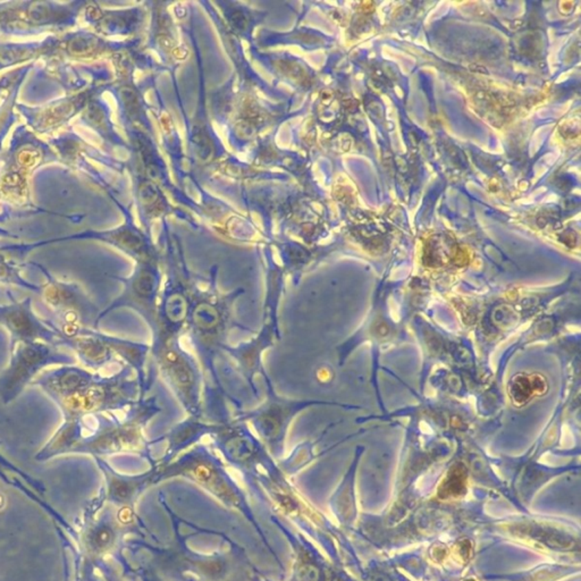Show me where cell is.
<instances>
[{"label":"cell","instance_id":"obj_1","mask_svg":"<svg viewBox=\"0 0 581 581\" xmlns=\"http://www.w3.org/2000/svg\"><path fill=\"white\" fill-rule=\"evenodd\" d=\"M129 366L101 374L76 366H59L42 372L32 381L62 410L64 418L115 414L129 409L141 397L139 381Z\"/></svg>","mask_w":581,"mask_h":581},{"label":"cell","instance_id":"obj_2","mask_svg":"<svg viewBox=\"0 0 581 581\" xmlns=\"http://www.w3.org/2000/svg\"><path fill=\"white\" fill-rule=\"evenodd\" d=\"M206 283V288H201L197 282L191 283L185 332H189L204 376L206 374L215 386L217 399L224 401L226 395L217 374L216 359L220 353H224V346L229 344V330L235 327L246 330L243 325L236 323L233 317L234 304L244 290L236 288L224 293L218 288L216 276H211Z\"/></svg>","mask_w":581,"mask_h":581},{"label":"cell","instance_id":"obj_3","mask_svg":"<svg viewBox=\"0 0 581 581\" xmlns=\"http://www.w3.org/2000/svg\"><path fill=\"white\" fill-rule=\"evenodd\" d=\"M181 337L150 344L159 374L169 386L187 414L204 416V376L198 359L182 346Z\"/></svg>","mask_w":581,"mask_h":581},{"label":"cell","instance_id":"obj_4","mask_svg":"<svg viewBox=\"0 0 581 581\" xmlns=\"http://www.w3.org/2000/svg\"><path fill=\"white\" fill-rule=\"evenodd\" d=\"M265 385V400L249 411H240L234 419L251 426L259 439L274 456L284 451L285 441L293 420L302 411L316 405V401L288 399L278 394L268 372L260 374Z\"/></svg>","mask_w":581,"mask_h":581},{"label":"cell","instance_id":"obj_5","mask_svg":"<svg viewBox=\"0 0 581 581\" xmlns=\"http://www.w3.org/2000/svg\"><path fill=\"white\" fill-rule=\"evenodd\" d=\"M63 349L43 342L10 343V362L0 372V401L12 403L48 367L75 363L74 355Z\"/></svg>","mask_w":581,"mask_h":581},{"label":"cell","instance_id":"obj_6","mask_svg":"<svg viewBox=\"0 0 581 581\" xmlns=\"http://www.w3.org/2000/svg\"><path fill=\"white\" fill-rule=\"evenodd\" d=\"M45 275V284H41L39 294L42 301L52 313L50 319H45L49 326L62 335L72 337L82 328H96L101 311L87 297L83 288L73 282L59 281L41 267Z\"/></svg>","mask_w":581,"mask_h":581},{"label":"cell","instance_id":"obj_7","mask_svg":"<svg viewBox=\"0 0 581 581\" xmlns=\"http://www.w3.org/2000/svg\"><path fill=\"white\" fill-rule=\"evenodd\" d=\"M123 285V290L112 304L101 311L96 328L101 319L110 313L129 308L142 317L150 330H155L159 299L162 290V276L157 262H136V269L129 277H115Z\"/></svg>","mask_w":581,"mask_h":581},{"label":"cell","instance_id":"obj_8","mask_svg":"<svg viewBox=\"0 0 581 581\" xmlns=\"http://www.w3.org/2000/svg\"><path fill=\"white\" fill-rule=\"evenodd\" d=\"M0 325L10 332V343L43 342L59 346L62 339L57 330L36 316L31 297L22 301L12 299V304H0Z\"/></svg>","mask_w":581,"mask_h":581},{"label":"cell","instance_id":"obj_9","mask_svg":"<svg viewBox=\"0 0 581 581\" xmlns=\"http://www.w3.org/2000/svg\"><path fill=\"white\" fill-rule=\"evenodd\" d=\"M98 510L91 502L84 511L78 535V549L74 547L78 556L89 561H103L115 549L118 540V526L112 514L104 511L98 517Z\"/></svg>","mask_w":581,"mask_h":581},{"label":"cell","instance_id":"obj_10","mask_svg":"<svg viewBox=\"0 0 581 581\" xmlns=\"http://www.w3.org/2000/svg\"><path fill=\"white\" fill-rule=\"evenodd\" d=\"M281 339L279 323L276 319H264L262 330L257 332V335L248 342L240 343L237 346H224L223 352L226 353L229 358H232L239 367L243 378L253 392L255 397H258L255 377L260 376L265 366L262 361V355L275 343Z\"/></svg>","mask_w":581,"mask_h":581},{"label":"cell","instance_id":"obj_11","mask_svg":"<svg viewBox=\"0 0 581 581\" xmlns=\"http://www.w3.org/2000/svg\"><path fill=\"white\" fill-rule=\"evenodd\" d=\"M0 445H1V442H0ZM0 480L8 485V486H12V487L17 488L19 491L22 492L26 498H29L30 500H33L34 503L41 507L52 517V519L55 520L56 523L62 528H64V529L70 528V523L67 522V520L65 519L59 511L54 509L45 500L47 488H45L43 483L21 470L19 467L8 461L5 456H1V453H0Z\"/></svg>","mask_w":581,"mask_h":581},{"label":"cell","instance_id":"obj_12","mask_svg":"<svg viewBox=\"0 0 581 581\" xmlns=\"http://www.w3.org/2000/svg\"><path fill=\"white\" fill-rule=\"evenodd\" d=\"M220 426L222 423L218 421H204L202 418L187 416L160 439L167 442L164 462L171 461L178 453L197 445L206 436L213 437L220 430Z\"/></svg>","mask_w":581,"mask_h":581},{"label":"cell","instance_id":"obj_13","mask_svg":"<svg viewBox=\"0 0 581 581\" xmlns=\"http://www.w3.org/2000/svg\"><path fill=\"white\" fill-rule=\"evenodd\" d=\"M106 479V498L115 504H126L132 500L136 492L145 483V476L126 477L120 475L103 458H94Z\"/></svg>","mask_w":581,"mask_h":581},{"label":"cell","instance_id":"obj_14","mask_svg":"<svg viewBox=\"0 0 581 581\" xmlns=\"http://www.w3.org/2000/svg\"><path fill=\"white\" fill-rule=\"evenodd\" d=\"M285 273L283 269L269 268L267 275L264 319L278 320V307L284 293Z\"/></svg>","mask_w":581,"mask_h":581},{"label":"cell","instance_id":"obj_15","mask_svg":"<svg viewBox=\"0 0 581 581\" xmlns=\"http://www.w3.org/2000/svg\"><path fill=\"white\" fill-rule=\"evenodd\" d=\"M68 547L75 554V581H113L107 573L104 560L103 561H89L78 556L75 552L74 546H72L68 540Z\"/></svg>","mask_w":581,"mask_h":581},{"label":"cell","instance_id":"obj_16","mask_svg":"<svg viewBox=\"0 0 581 581\" xmlns=\"http://www.w3.org/2000/svg\"><path fill=\"white\" fill-rule=\"evenodd\" d=\"M465 486H467V477L465 470L462 468H453L449 472V475L439 486V498L442 500H456L465 495Z\"/></svg>","mask_w":581,"mask_h":581},{"label":"cell","instance_id":"obj_17","mask_svg":"<svg viewBox=\"0 0 581 581\" xmlns=\"http://www.w3.org/2000/svg\"><path fill=\"white\" fill-rule=\"evenodd\" d=\"M0 283L7 285H17L26 290H33L39 293L41 285L32 284L25 281L21 276L20 271L15 266L7 262L6 258L0 253Z\"/></svg>","mask_w":581,"mask_h":581},{"label":"cell","instance_id":"obj_18","mask_svg":"<svg viewBox=\"0 0 581 581\" xmlns=\"http://www.w3.org/2000/svg\"><path fill=\"white\" fill-rule=\"evenodd\" d=\"M33 55H34L33 49L28 45H3L0 47V65L8 66V65L24 62Z\"/></svg>","mask_w":581,"mask_h":581},{"label":"cell","instance_id":"obj_19","mask_svg":"<svg viewBox=\"0 0 581 581\" xmlns=\"http://www.w3.org/2000/svg\"><path fill=\"white\" fill-rule=\"evenodd\" d=\"M75 109V101H64V103H59L55 106L45 110V113H42L41 125L42 126H52L62 122L65 118H67L70 115L73 114Z\"/></svg>","mask_w":581,"mask_h":581},{"label":"cell","instance_id":"obj_20","mask_svg":"<svg viewBox=\"0 0 581 581\" xmlns=\"http://www.w3.org/2000/svg\"><path fill=\"white\" fill-rule=\"evenodd\" d=\"M92 42L84 36H75L68 43V52L71 55H87L92 50Z\"/></svg>","mask_w":581,"mask_h":581},{"label":"cell","instance_id":"obj_21","mask_svg":"<svg viewBox=\"0 0 581 581\" xmlns=\"http://www.w3.org/2000/svg\"><path fill=\"white\" fill-rule=\"evenodd\" d=\"M454 556L458 561L468 562L472 556V544L467 540H462L456 542L454 546Z\"/></svg>","mask_w":581,"mask_h":581},{"label":"cell","instance_id":"obj_22","mask_svg":"<svg viewBox=\"0 0 581 581\" xmlns=\"http://www.w3.org/2000/svg\"><path fill=\"white\" fill-rule=\"evenodd\" d=\"M465 581H476V580H475V579H467V580H465Z\"/></svg>","mask_w":581,"mask_h":581}]
</instances>
